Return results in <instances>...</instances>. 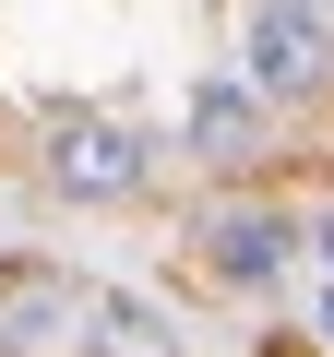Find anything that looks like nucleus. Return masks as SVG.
Masks as SVG:
<instances>
[{
  "instance_id": "1",
  "label": "nucleus",
  "mask_w": 334,
  "mask_h": 357,
  "mask_svg": "<svg viewBox=\"0 0 334 357\" xmlns=\"http://www.w3.org/2000/svg\"><path fill=\"white\" fill-rule=\"evenodd\" d=\"M155 131L119 119V107H60L48 119V191L60 203H143L155 191Z\"/></svg>"
},
{
  "instance_id": "2",
  "label": "nucleus",
  "mask_w": 334,
  "mask_h": 357,
  "mask_svg": "<svg viewBox=\"0 0 334 357\" xmlns=\"http://www.w3.org/2000/svg\"><path fill=\"white\" fill-rule=\"evenodd\" d=\"M239 84L263 107H298L334 84V13H310V0H251V24H239Z\"/></svg>"
},
{
  "instance_id": "3",
  "label": "nucleus",
  "mask_w": 334,
  "mask_h": 357,
  "mask_svg": "<svg viewBox=\"0 0 334 357\" xmlns=\"http://www.w3.org/2000/svg\"><path fill=\"white\" fill-rule=\"evenodd\" d=\"M298 250H310V227H298L286 203H215V215H203V274H215V286H239V298L286 286V274H298Z\"/></svg>"
},
{
  "instance_id": "4",
  "label": "nucleus",
  "mask_w": 334,
  "mask_h": 357,
  "mask_svg": "<svg viewBox=\"0 0 334 357\" xmlns=\"http://www.w3.org/2000/svg\"><path fill=\"white\" fill-rule=\"evenodd\" d=\"M60 345H84V357H191L180 310H167V298H143V286H84Z\"/></svg>"
},
{
  "instance_id": "5",
  "label": "nucleus",
  "mask_w": 334,
  "mask_h": 357,
  "mask_svg": "<svg viewBox=\"0 0 334 357\" xmlns=\"http://www.w3.org/2000/svg\"><path fill=\"white\" fill-rule=\"evenodd\" d=\"M263 119H275V107H263L239 72H203V84L180 96V155H203V167H251V155H263Z\"/></svg>"
},
{
  "instance_id": "6",
  "label": "nucleus",
  "mask_w": 334,
  "mask_h": 357,
  "mask_svg": "<svg viewBox=\"0 0 334 357\" xmlns=\"http://www.w3.org/2000/svg\"><path fill=\"white\" fill-rule=\"evenodd\" d=\"M72 274L60 262H0V345H60L72 333Z\"/></svg>"
},
{
  "instance_id": "7",
  "label": "nucleus",
  "mask_w": 334,
  "mask_h": 357,
  "mask_svg": "<svg viewBox=\"0 0 334 357\" xmlns=\"http://www.w3.org/2000/svg\"><path fill=\"white\" fill-rule=\"evenodd\" d=\"M310 13H334V0H310Z\"/></svg>"
},
{
  "instance_id": "8",
  "label": "nucleus",
  "mask_w": 334,
  "mask_h": 357,
  "mask_svg": "<svg viewBox=\"0 0 334 357\" xmlns=\"http://www.w3.org/2000/svg\"><path fill=\"white\" fill-rule=\"evenodd\" d=\"M322 333H334V310H322Z\"/></svg>"
}]
</instances>
